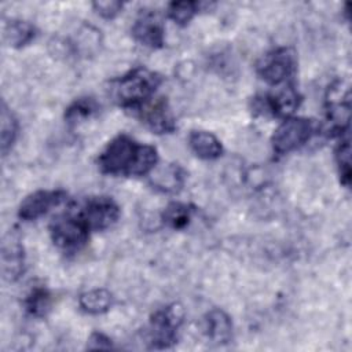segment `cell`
Wrapping results in <instances>:
<instances>
[{
	"instance_id": "1",
	"label": "cell",
	"mask_w": 352,
	"mask_h": 352,
	"mask_svg": "<svg viewBox=\"0 0 352 352\" xmlns=\"http://www.w3.org/2000/svg\"><path fill=\"white\" fill-rule=\"evenodd\" d=\"M160 155L154 146L136 142L126 133L114 136L98 157V166L110 176H147L158 165Z\"/></svg>"
},
{
	"instance_id": "2",
	"label": "cell",
	"mask_w": 352,
	"mask_h": 352,
	"mask_svg": "<svg viewBox=\"0 0 352 352\" xmlns=\"http://www.w3.org/2000/svg\"><path fill=\"white\" fill-rule=\"evenodd\" d=\"M161 82L162 77L158 73L144 66H138L113 78L109 94L117 106L133 111L154 98Z\"/></svg>"
},
{
	"instance_id": "3",
	"label": "cell",
	"mask_w": 352,
	"mask_h": 352,
	"mask_svg": "<svg viewBox=\"0 0 352 352\" xmlns=\"http://www.w3.org/2000/svg\"><path fill=\"white\" fill-rule=\"evenodd\" d=\"M318 132L314 120L305 117H287L274 131L271 147L276 155L293 153L305 146Z\"/></svg>"
},
{
	"instance_id": "4",
	"label": "cell",
	"mask_w": 352,
	"mask_h": 352,
	"mask_svg": "<svg viewBox=\"0 0 352 352\" xmlns=\"http://www.w3.org/2000/svg\"><path fill=\"white\" fill-rule=\"evenodd\" d=\"M48 230L52 243L66 254L80 252L88 243L91 234L89 228L77 213L55 216Z\"/></svg>"
},
{
	"instance_id": "5",
	"label": "cell",
	"mask_w": 352,
	"mask_h": 352,
	"mask_svg": "<svg viewBox=\"0 0 352 352\" xmlns=\"http://www.w3.org/2000/svg\"><path fill=\"white\" fill-rule=\"evenodd\" d=\"M184 319V309L180 304L173 302L157 309L148 324V344L154 349H166L176 344L177 331Z\"/></svg>"
},
{
	"instance_id": "6",
	"label": "cell",
	"mask_w": 352,
	"mask_h": 352,
	"mask_svg": "<svg viewBox=\"0 0 352 352\" xmlns=\"http://www.w3.org/2000/svg\"><path fill=\"white\" fill-rule=\"evenodd\" d=\"M297 70V55L292 47H278L263 55L256 72L261 80L270 85L286 82Z\"/></svg>"
},
{
	"instance_id": "7",
	"label": "cell",
	"mask_w": 352,
	"mask_h": 352,
	"mask_svg": "<svg viewBox=\"0 0 352 352\" xmlns=\"http://www.w3.org/2000/svg\"><path fill=\"white\" fill-rule=\"evenodd\" d=\"M301 96L293 84L276 94H261L250 99V111L256 117H292L300 106Z\"/></svg>"
},
{
	"instance_id": "8",
	"label": "cell",
	"mask_w": 352,
	"mask_h": 352,
	"mask_svg": "<svg viewBox=\"0 0 352 352\" xmlns=\"http://www.w3.org/2000/svg\"><path fill=\"white\" fill-rule=\"evenodd\" d=\"M77 214L87 224L91 232L104 231L118 221L121 209L111 197L96 195L87 198Z\"/></svg>"
},
{
	"instance_id": "9",
	"label": "cell",
	"mask_w": 352,
	"mask_h": 352,
	"mask_svg": "<svg viewBox=\"0 0 352 352\" xmlns=\"http://www.w3.org/2000/svg\"><path fill=\"white\" fill-rule=\"evenodd\" d=\"M351 94L342 87L341 81L331 84L326 94V118L330 122V131L342 136L349 133Z\"/></svg>"
},
{
	"instance_id": "10",
	"label": "cell",
	"mask_w": 352,
	"mask_h": 352,
	"mask_svg": "<svg viewBox=\"0 0 352 352\" xmlns=\"http://www.w3.org/2000/svg\"><path fill=\"white\" fill-rule=\"evenodd\" d=\"M139 121L157 135H166L176 131V118L165 98H153L136 110H133Z\"/></svg>"
},
{
	"instance_id": "11",
	"label": "cell",
	"mask_w": 352,
	"mask_h": 352,
	"mask_svg": "<svg viewBox=\"0 0 352 352\" xmlns=\"http://www.w3.org/2000/svg\"><path fill=\"white\" fill-rule=\"evenodd\" d=\"M67 198L63 190H37L29 194L18 208V217L23 221H33L59 206Z\"/></svg>"
},
{
	"instance_id": "12",
	"label": "cell",
	"mask_w": 352,
	"mask_h": 352,
	"mask_svg": "<svg viewBox=\"0 0 352 352\" xmlns=\"http://www.w3.org/2000/svg\"><path fill=\"white\" fill-rule=\"evenodd\" d=\"M1 272L8 282L18 280L25 272V250L19 235L10 231L1 242Z\"/></svg>"
},
{
	"instance_id": "13",
	"label": "cell",
	"mask_w": 352,
	"mask_h": 352,
	"mask_svg": "<svg viewBox=\"0 0 352 352\" xmlns=\"http://www.w3.org/2000/svg\"><path fill=\"white\" fill-rule=\"evenodd\" d=\"M131 34L140 45L158 50L165 45V30L153 14H142L132 25Z\"/></svg>"
},
{
	"instance_id": "14",
	"label": "cell",
	"mask_w": 352,
	"mask_h": 352,
	"mask_svg": "<svg viewBox=\"0 0 352 352\" xmlns=\"http://www.w3.org/2000/svg\"><path fill=\"white\" fill-rule=\"evenodd\" d=\"M187 180L186 169L177 164L170 162L161 168H157L150 173V184L157 191L164 194H176L179 192Z\"/></svg>"
},
{
	"instance_id": "15",
	"label": "cell",
	"mask_w": 352,
	"mask_h": 352,
	"mask_svg": "<svg viewBox=\"0 0 352 352\" xmlns=\"http://www.w3.org/2000/svg\"><path fill=\"white\" fill-rule=\"evenodd\" d=\"M204 333L210 342L226 345L232 340V320L226 311L212 308L204 316Z\"/></svg>"
},
{
	"instance_id": "16",
	"label": "cell",
	"mask_w": 352,
	"mask_h": 352,
	"mask_svg": "<svg viewBox=\"0 0 352 352\" xmlns=\"http://www.w3.org/2000/svg\"><path fill=\"white\" fill-rule=\"evenodd\" d=\"M188 146L198 158L206 161L217 160L224 151L223 144L216 135L201 129H194L190 132Z\"/></svg>"
},
{
	"instance_id": "17",
	"label": "cell",
	"mask_w": 352,
	"mask_h": 352,
	"mask_svg": "<svg viewBox=\"0 0 352 352\" xmlns=\"http://www.w3.org/2000/svg\"><path fill=\"white\" fill-rule=\"evenodd\" d=\"M37 36L33 23L23 19H10L3 23V40L8 47L22 48L29 45Z\"/></svg>"
},
{
	"instance_id": "18",
	"label": "cell",
	"mask_w": 352,
	"mask_h": 352,
	"mask_svg": "<svg viewBox=\"0 0 352 352\" xmlns=\"http://www.w3.org/2000/svg\"><path fill=\"white\" fill-rule=\"evenodd\" d=\"M197 213V206L187 202H179L173 201L165 206V209L161 213V221L165 227L182 231L184 230L190 221L192 220L194 214Z\"/></svg>"
},
{
	"instance_id": "19",
	"label": "cell",
	"mask_w": 352,
	"mask_h": 352,
	"mask_svg": "<svg viewBox=\"0 0 352 352\" xmlns=\"http://www.w3.org/2000/svg\"><path fill=\"white\" fill-rule=\"evenodd\" d=\"M114 305V296L104 287L87 290L78 296V307L88 315H102Z\"/></svg>"
},
{
	"instance_id": "20",
	"label": "cell",
	"mask_w": 352,
	"mask_h": 352,
	"mask_svg": "<svg viewBox=\"0 0 352 352\" xmlns=\"http://www.w3.org/2000/svg\"><path fill=\"white\" fill-rule=\"evenodd\" d=\"M0 148H1V154L3 157H6L16 138H18V132H19V122L18 118L15 117V114L11 111V109L7 106V103L3 100L1 102V110H0Z\"/></svg>"
},
{
	"instance_id": "21",
	"label": "cell",
	"mask_w": 352,
	"mask_h": 352,
	"mask_svg": "<svg viewBox=\"0 0 352 352\" xmlns=\"http://www.w3.org/2000/svg\"><path fill=\"white\" fill-rule=\"evenodd\" d=\"M52 307V294L44 286L33 287L23 300V308L28 315L33 318H44Z\"/></svg>"
},
{
	"instance_id": "22",
	"label": "cell",
	"mask_w": 352,
	"mask_h": 352,
	"mask_svg": "<svg viewBox=\"0 0 352 352\" xmlns=\"http://www.w3.org/2000/svg\"><path fill=\"white\" fill-rule=\"evenodd\" d=\"M99 103L91 96H81L72 102L65 111V120L70 125H76L95 116L99 111Z\"/></svg>"
},
{
	"instance_id": "23",
	"label": "cell",
	"mask_w": 352,
	"mask_h": 352,
	"mask_svg": "<svg viewBox=\"0 0 352 352\" xmlns=\"http://www.w3.org/2000/svg\"><path fill=\"white\" fill-rule=\"evenodd\" d=\"M337 172L340 177V183L349 188L351 186V144H349V133L340 136V142L334 151Z\"/></svg>"
},
{
	"instance_id": "24",
	"label": "cell",
	"mask_w": 352,
	"mask_h": 352,
	"mask_svg": "<svg viewBox=\"0 0 352 352\" xmlns=\"http://www.w3.org/2000/svg\"><path fill=\"white\" fill-rule=\"evenodd\" d=\"M201 4L197 1L183 0V1H170L166 8L168 18L179 26H186L191 19L198 14Z\"/></svg>"
},
{
	"instance_id": "25",
	"label": "cell",
	"mask_w": 352,
	"mask_h": 352,
	"mask_svg": "<svg viewBox=\"0 0 352 352\" xmlns=\"http://www.w3.org/2000/svg\"><path fill=\"white\" fill-rule=\"evenodd\" d=\"M94 11L103 19H114L122 12L124 3L118 0H96L92 3Z\"/></svg>"
},
{
	"instance_id": "26",
	"label": "cell",
	"mask_w": 352,
	"mask_h": 352,
	"mask_svg": "<svg viewBox=\"0 0 352 352\" xmlns=\"http://www.w3.org/2000/svg\"><path fill=\"white\" fill-rule=\"evenodd\" d=\"M88 349H110L113 348L111 340L102 331H94L91 333L88 341H87Z\"/></svg>"
}]
</instances>
